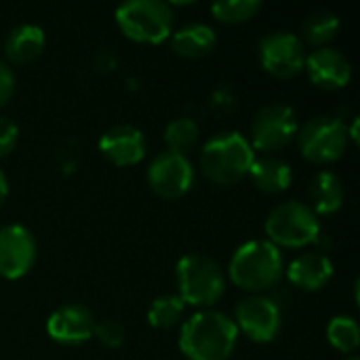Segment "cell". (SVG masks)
<instances>
[{
    "label": "cell",
    "mask_w": 360,
    "mask_h": 360,
    "mask_svg": "<svg viewBox=\"0 0 360 360\" xmlns=\"http://www.w3.org/2000/svg\"><path fill=\"white\" fill-rule=\"evenodd\" d=\"M297 146L306 160L329 165L344 156L348 148V127L335 116H314L297 129Z\"/></svg>",
    "instance_id": "7"
},
{
    "label": "cell",
    "mask_w": 360,
    "mask_h": 360,
    "mask_svg": "<svg viewBox=\"0 0 360 360\" xmlns=\"http://www.w3.org/2000/svg\"><path fill=\"white\" fill-rule=\"evenodd\" d=\"M304 70L308 72L310 80L319 89H327V91L344 89L352 78V65L348 57L331 46H323L306 55Z\"/></svg>",
    "instance_id": "14"
},
{
    "label": "cell",
    "mask_w": 360,
    "mask_h": 360,
    "mask_svg": "<svg viewBox=\"0 0 360 360\" xmlns=\"http://www.w3.org/2000/svg\"><path fill=\"white\" fill-rule=\"evenodd\" d=\"M36 262V240L19 224L0 228V276L17 281L25 276Z\"/></svg>",
    "instance_id": "12"
},
{
    "label": "cell",
    "mask_w": 360,
    "mask_h": 360,
    "mask_svg": "<svg viewBox=\"0 0 360 360\" xmlns=\"http://www.w3.org/2000/svg\"><path fill=\"white\" fill-rule=\"evenodd\" d=\"M17 139H19L17 124L11 118L0 116V158L13 152V148L17 146Z\"/></svg>",
    "instance_id": "27"
},
{
    "label": "cell",
    "mask_w": 360,
    "mask_h": 360,
    "mask_svg": "<svg viewBox=\"0 0 360 360\" xmlns=\"http://www.w3.org/2000/svg\"><path fill=\"white\" fill-rule=\"evenodd\" d=\"M255 160L251 143L236 131H224L211 137L200 152V169L215 186H234L249 175Z\"/></svg>",
    "instance_id": "2"
},
{
    "label": "cell",
    "mask_w": 360,
    "mask_h": 360,
    "mask_svg": "<svg viewBox=\"0 0 360 360\" xmlns=\"http://www.w3.org/2000/svg\"><path fill=\"white\" fill-rule=\"evenodd\" d=\"M238 340L234 321L215 310L190 316L179 331V348L190 360H228Z\"/></svg>",
    "instance_id": "1"
},
{
    "label": "cell",
    "mask_w": 360,
    "mask_h": 360,
    "mask_svg": "<svg viewBox=\"0 0 360 360\" xmlns=\"http://www.w3.org/2000/svg\"><path fill=\"white\" fill-rule=\"evenodd\" d=\"M169 38H171L173 51L186 59L207 57L217 44L215 30L209 27L207 23H188V25L179 27L175 34H171Z\"/></svg>",
    "instance_id": "19"
},
{
    "label": "cell",
    "mask_w": 360,
    "mask_h": 360,
    "mask_svg": "<svg viewBox=\"0 0 360 360\" xmlns=\"http://www.w3.org/2000/svg\"><path fill=\"white\" fill-rule=\"evenodd\" d=\"M44 32L42 27L34 25V23H23L17 25L15 30H11V34L4 40V53L6 59L11 63L23 65V63H32L34 59L40 57V53L44 51Z\"/></svg>",
    "instance_id": "18"
},
{
    "label": "cell",
    "mask_w": 360,
    "mask_h": 360,
    "mask_svg": "<svg viewBox=\"0 0 360 360\" xmlns=\"http://www.w3.org/2000/svg\"><path fill=\"white\" fill-rule=\"evenodd\" d=\"M297 135V118L293 108L274 101L264 105L251 122V148L253 152H278L287 148Z\"/></svg>",
    "instance_id": "8"
},
{
    "label": "cell",
    "mask_w": 360,
    "mask_h": 360,
    "mask_svg": "<svg viewBox=\"0 0 360 360\" xmlns=\"http://www.w3.org/2000/svg\"><path fill=\"white\" fill-rule=\"evenodd\" d=\"M101 154L116 167H133L146 156V137L131 124H116L99 139Z\"/></svg>",
    "instance_id": "15"
},
{
    "label": "cell",
    "mask_w": 360,
    "mask_h": 360,
    "mask_svg": "<svg viewBox=\"0 0 360 360\" xmlns=\"http://www.w3.org/2000/svg\"><path fill=\"white\" fill-rule=\"evenodd\" d=\"M259 61L270 76L293 78L306 65V44L291 32H272L259 42Z\"/></svg>",
    "instance_id": "9"
},
{
    "label": "cell",
    "mask_w": 360,
    "mask_h": 360,
    "mask_svg": "<svg viewBox=\"0 0 360 360\" xmlns=\"http://www.w3.org/2000/svg\"><path fill=\"white\" fill-rule=\"evenodd\" d=\"M249 177L253 181V186L264 192V194H281L291 186L293 179V171L289 167V162H285L278 156H262L255 158L251 169H249Z\"/></svg>",
    "instance_id": "17"
},
{
    "label": "cell",
    "mask_w": 360,
    "mask_h": 360,
    "mask_svg": "<svg viewBox=\"0 0 360 360\" xmlns=\"http://www.w3.org/2000/svg\"><path fill=\"white\" fill-rule=\"evenodd\" d=\"M93 338H97V342L108 348H118L124 342V327L114 319H105L95 323Z\"/></svg>",
    "instance_id": "26"
},
{
    "label": "cell",
    "mask_w": 360,
    "mask_h": 360,
    "mask_svg": "<svg viewBox=\"0 0 360 360\" xmlns=\"http://www.w3.org/2000/svg\"><path fill=\"white\" fill-rule=\"evenodd\" d=\"M287 276L295 287L304 291H319L333 278V264L325 253H302L289 264Z\"/></svg>",
    "instance_id": "16"
},
{
    "label": "cell",
    "mask_w": 360,
    "mask_h": 360,
    "mask_svg": "<svg viewBox=\"0 0 360 360\" xmlns=\"http://www.w3.org/2000/svg\"><path fill=\"white\" fill-rule=\"evenodd\" d=\"M285 272L281 249L274 247L270 240H249L240 245L228 266L230 281L251 293L266 291L274 287Z\"/></svg>",
    "instance_id": "3"
},
{
    "label": "cell",
    "mask_w": 360,
    "mask_h": 360,
    "mask_svg": "<svg viewBox=\"0 0 360 360\" xmlns=\"http://www.w3.org/2000/svg\"><path fill=\"white\" fill-rule=\"evenodd\" d=\"M198 137H200V129L196 120L190 116L173 118L165 129V141L169 146V152H175V154L186 156L198 143Z\"/></svg>",
    "instance_id": "22"
},
{
    "label": "cell",
    "mask_w": 360,
    "mask_h": 360,
    "mask_svg": "<svg viewBox=\"0 0 360 360\" xmlns=\"http://www.w3.org/2000/svg\"><path fill=\"white\" fill-rule=\"evenodd\" d=\"M95 319L82 304H68L57 308L46 321V333L53 342L65 346H78L93 338Z\"/></svg>",
    "instance_id": "13"
},
{
    "label": "cell",
    "mask_w": 360,
    "mask_h": 360,
    "mask_svg": "<svg viewBox=\"0 0 360 360\" xmlns=\"http://www.w3.org/2000/svg\"><path fill=\"white\" fill-rule=\"evenodd\" d=\"M6 196H8V181H6L4 173L0 171V205L6 200Z\"/></svg>",
    "instance_id": "29"
},
{
    "label": "cell",
    "mask_w": 360,
    "mask_h": 360,
    "mask_svg": "<svg viewBox=\"0 0 360 360\" xmlns=\"http://www.w3.org/2000/svg\"><path fill=\"white\" fill-rule=\"evenodd\" d=\"M184 310H186V304L179 300V295H162L150 304L148 321L154 329L167 331V329H173L175 325L181 323Z\"/></svg>",
    "instance_id": "23"
},
{
    "label": "cell",
    "mask_w": 360,
    "mask_h": 360,
    "mask_svg": "<svg viewBox=\"0 0 360 360\" xmlns=\"http://www.w3.org/2000/svg\"><path fill=\"white\" fill-rule=\"evenodd\" d=\"M327 340L335 350H340L344 354H352L360 344L359 323L352 316L331 319V323L327 327Z\"/></svg>",
    "instance_id": "24"
},
{
    "label": "cell",
    "mask_w": 360,
    "mask_h": 360,
    "mask_svg": "<svg viewBox=\"0 0 360 360\" xmlns=\"http://www.w3.org/2000/svg\"><path fill=\"white\" fill-rule=\"evenodd\" d=\"M234 325L251 342L270 344L281 333V325H283L281 308L270 297L251 295L238 302L234 312Z\"/></svg>",
    "instance_id": "11"
},
{
    "label": "cell",
    "mask_w": 360,
    "mask_h": 360,
    "mask_svg": "<svg viewBox=\"0 0 360 360\" xmlns=\"http://www.w3.org/2000/svg\"><path fill=\"white\" fill-rule=\"evenodd\" d=\"M338 30H340V19L335 13L314 11L306 17L304 25H302V34H304L302 42H308L316 49H323L335 38Z\"/></svg>",
    "instance_id": "21"
},
{
    "label": "cell",
    "mask_w": 360,
    "mask_h": 360,
    "mask_svg": "<svg viewBox=\"0 0 360 360\" xmlns=\"http://www.w3.org/2000/svg\"><path fill=\"white\" fill-rule=\"evenodd\" d=\"M262 8L259 0H221L211 6V13L217 21L224 23H243L257 15Z\"/></svg>",
    "instance_id": "25"
},
{
    "label": "cell",
    "mask_w": 360,
    "mask_h": 360,
    "mask_svg": "<svg viewBox=\"0 0 360 360\" xmlns=\"http://www.w3.org/2000/svg\"><path fill=\"white\" fill-rule=\"evenodd\" d=\"M346 360H360V359H359V356H354V354H352V356H348Z\"/></svg>",
    "instance_id": "30"
},
{
    "label": "cell",
    "mask_w": 360,
    "mask_h": 360,
    "mask_svg": "<svg viewBox=\"0 0 360 360\" xmlns=\"http://www.w3.org/2000/svg\"><path fill=\"white\" fill-rule=\"evenodd\" d=\"M194 184V167L184 154L160 152L148 167V186L150 190L165 198L175 200L181 198Z\"/></svg>",
    "instance_id": "10"
},
{
    "label": "cell",
    "mask_w": 360,
    "mask_h": 360,
    "mask_svg": "<svg viewBox=\"0 0 360 360\" xmlns=\"http://www.w3.org/2000/svg\"><path fill=\"white\" fill-rule=\"evenodd\" d=\"M13 93H15V74L4 61H0V108L8 103Z\"/></svg>",
    "instance_id": "28"
},
{
    "label": "cell",
    "mask_w": 360,
    "mask_h": 360,
    "mask_svg": "<svg viewBox=\"0 0 360 360\" xmlns=\"http://www.w3.org/2000/svg\"><path fill=\"white\" fill-rule=\"evenodd\" d=\"M308 196H310V209L314 213L321 215H331L335 211L342 209L344 205V186L340 181V177L331 171H321L312 177L310 188H308Z\"/></svg>",
    "instance_id": "20"
},
{
    "label": "cell",
    "mask_w": 360,
    "mask_h": 360,
    "mask_svg": "<svg viewBox=\"0 0 360 360\" xmlns=\"http://www.w3.org/2000/svg\"><path fill=\"white\" fill-rule=\"evenodd\" d=\"M179 300L186 306L211 308L226 293V274L221 266L202 253H188L177 262Z\"/></svg>",
    "instance_id": "4"
},
{
    "label": "cell",
    "mask_w": 360,
    "mask_h": 360,
    "mask_svg": "<svg viewBox=\"0 0 360 360\" xmlns=\"http://www.w3.org/2000/svg\"><path fill=\"white\" fill-rule=\"evenodd\" d=\"M266 234L274 247L302 249L319 240L321 224L316 213L302 200L276 205L266 219Z\"/></svg>",
    "instance_id": "6"
},
{
    "label": "cell",
    "mask_w": 360,
    "mask_h": 360,
    "mask_svg": "<svg viewBox=\"0 0 360 360\" xmlns=\"http://www.w3.org/2000/svg\"><path fill=\"white\" fill-rule=\"evenodd\" d=\"M120 32L141 44H158L173 34V8L160 0H131L116 8Z\"/></svg>",
    "instance_id": "5"
}]
</instances>
